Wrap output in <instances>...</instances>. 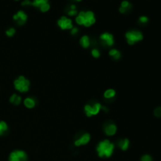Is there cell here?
Listing matches in <instances>:
<instances>
[{
  "label": "cell",
  "instance_id": "6da1fadb",
  "mask_svg": "<svg viewBox=\"0 0 161 161\" xmlns=\"http://www.w3.org/2000/svg\"><path fill=\"white\" fill-rule=\"evenodd\" d=\"M114 144L109 140H103L98 143L96 151L99 157H110L114 152Z\"/></svg>",
  "mask_w": 161,
  "mask_h": 161
},
{
  "label": "cell",
  "instance_id": "7a4b0ae2",
  "mask_svg": "<svg viewBox=\"0 0 161 161\" xmlns=\"http://www.w3.org/2000/svg\"><path fill=\"white\" fill-rule=\"evenodd\" d=\"M76 23L79 25H84L85 27H91L95 23L96 18L94 13L92 11H81L76 18Z\"/></svg>",
  "mask_w": 161,
  "mask_h": 161
},
{
  "label": "cell",
  "instance_id": "3957f363",
  "mask_svg": "<svg viewBox=\"0 0 161 161\" xmlns=\"http://www.w3.org/2000/svg\"><path fill=\"white\" fill-rule=\"evenodd\" d=\"M15 89L17 91H19L21 93H24V92H28L29 91L30 87V82L28 79L25 78L24 76H19L17 79H15L13 82Z\"/></svg>",
  "mask_w": 161,
  "mask_h": 161
},
{
  "label": "cell",
  "instance_id": "277c9868",
  "mask_svg": "<svg viewBox=\"0 0 161 161\" xmlns=\"http://www.w3.org/2000/svg\"><path fill=\"white\" fill-rule=\"evenodd\" d=\"M125 37L127 41V43L129 45H134L136 42H140L143 39L142 33L140 31H137V30L127 32L125 35Z\"/></svg>",
  "mask_w": 161,
  "mask_h": 161
},
{
  "label": "cell",
  "instance_id": "5b68a950",
  "mask_svg": "<svg viewBox=\"0 0 161 161\" xmlns=\"http://www.w3.org/2000/svg\"><path fill=\"white\" fill-rule=\"evenodd\" d=\"M28 156L23 150H15L10 153L9 161H27Z\"/></svg>",
  "mask_w": 161,
  "mask_h": 161
},
{
  "label": "cell",
  "instance_id": "8992f818",
  "mask_svg": "<svg viewBox=\"0 0 161 161\" xmlns=\"http://www.w3.org/2000/svg\"><path fill=\"white\" fill-rule=\"evenodd\" d=\"M100 40L102 43L105 47H112L114 44V38L113 36L108 32H104L100 36Z\"/></svg>",
  "mask_w": 161,
  "mask_h": 161
},
{
  "label": "cell",
  "instance_id": "52a82bcc",
  "mask_svg": "<svg viewBox=\"0 0 161 161\" xmlns=\"http://www.w3.org/2000/svg\"><path fill=\"white\" fill-rule=\"evenodd\" d=\"M57 25L62 30L72 29L73 28L72 20L66 17H62L57 21Z\"/></svg>",
  "mask_w": 161,
  "mask_h": 161
},
{
  "label": "cell",
  "instance_id": "ba28073f",
  "mask_svg": "<svg viewBox=\"0 0 161 161\" xmlns=\"http://www.w3.org/2000/svg\"><path fill=\"white\" fill-rule=\"evenodd\" d=\"M27 19H28V16L22 10L18 11L16 14L13 15V20H14L19 25H23V24H24Z\"/></svg>",
  "mask_w": 161,
  "mask_h": 161
},
{
  "label": "cell",
  "instance_id": "9c48e42d",
  "mask_svg": "<svg viewBox=\"0 0 161 161\" xmlns=\"http://www.w3.org/2000/svg\"><path fill=\"white\" fill-rule=\"evenodd\" d=\"M90 140H91V136H90V134L87 133H85L81 136L80 138L75 141L74 144L76 146H81V145H87V143L90 142Z\"/></svg>",
  "mask_w": 161,
  "mask_h": 161
},
{
  "label": "cell",
  "instance_id": "30bf717a",
  "mask_svg": "<svg viewBox=\"0 0 161 161\" xmlns=\"http://www.w3.org/2000/svg\"><path fill=\"white\" fill-rule=\"evenodd\" d=\"M116 130L117 127L114 123H108V124H106L105 127V133L106 135L112 136L116 133Z\"/></svg>",
  "mask_w": 161,
  "mask_h": 161
},
{
  "label": "cell",
  "instance_id": "8fae6325",
  "mask_svg": "<svg viewBox=\"0 0 161 161\" xmlns=\"http://www.w3.org/2000/svg\"><path fill=\"white\" fill-rule=\"evenodd\" d=\"M118 145H119V148L121 150L126 151L127 149H128L130 146V141L127 139V138H124V139H122V140L119 141L118 142Z\"/></svg>",
  "mask_w": 161,
  "mask_h": 161
},
{
  "label": "cell",
  "instance_id": "7c38bea8",
  "mask_svg": "<svg viewBox=\"0 0 161 161\" xmlns=\"http://www.w3.org/2000/svg\"><path fill=\"white\" fill-rule=\"evenodd\" d=\"M131 6L130 4V2L128 1H123V2H121V6L119 7V10L120 13H126L127 10H129L130 9H131Z\"/></svg>",
  "mask_w": 161,
  "mask_h": 161
},
{
  "label": "cell",
  "instance_id": "4fadbf2b",
  "mask_svg": "<svg viewBox=\"0 0 161 161\" xmlns=\"http://www.w3.org/2000/svg\"><path fill=\"white\" fill-rule=\"evenodd\" d=\"M24 105L26 108H33L36 105V101L32 98H27L24 101Z\"/></svg>",
  "mask_w": 161,
  "mask_h": 161
},
{
  "label": "cell",
  "instance_id": "5bb4252c",
  "mask_svg": "<svg viewBox=\"0 0 161 161\" xmlns=\"http://www.w3.org/2000/svg\"><path fill=\"white\" fill-rule=\"evenodd\" d=\"M10 102L14 105H19L21 102V96L17 95V93H13V95L11 96L10 98Z\"/></svg>",
  "mask_w": 161,
  "mask_h": 161
},
{
  "label": "cell",
  "instance_id": "9a60e30c",
  "mask_svg": "<svg viewBox=\"0 0 161 161\" xmlns=\"http://www.w3.org/2000/svg\"><path fill=\"white\" fill-rule=\"evenodd\" d=\"M80 45L83 48H88L91 45V40H90V38L87 36H83L82 38L80 39Z\"/></svg>",
  "mask_w": 161,
  "mask_h": 161
},
{
  "label": "cell",
  "instance_id": "2e32d148",
  "mask_svg": "<svg viewBox=\"0 0 161 161\" xmlns=\"http://www.w3.org/2000/svg\"><path fill=\"white\" fill-rule=\"evenodd\" d=\"M116 96V91L113 89H108L105 91L104 97L106 99H111Z\"/></svg>",
  "mask_w": 161,
  "mask_h": 161
},
{
  "label": "cell",
  "instance_id": "e0dca14e",
  "mask_svg": "<svg viewBox=\"0 0 161 161\" xmlns=\"http://www.w3.org/2000/svg\"><path fill=\"white\" fill-rule=\"evenodd\" d=\"M84 112L87 115V116L91 117L93 116V107L91 105H86L84 106Z\"/></svg>",
  "mask_w": 161,
  "mask_h": 161
},
{
  "label": "cell",
  "instance_id": "ac0fdd59",
  "mask_svg": "<svg viewBox=\"0 0 161 161\" xmlns=\"http://www.w3.org/2000/svg\"><path fill=\"white\" fill-rule=\"evenodd\" d=\"M109 56H111L113 59L118 60L120 58L121 54L120 53H119V51H118L117 50L112 49L110 50V51H109Z\"/></svg>",
  "mask_w": 161,
  "mask_h": 161
},
{
  "label": "cell",
  "instance_id": "d6986e66",
  "mask_svg": "<svg viewBox=\"0 0 161 161\" xmlns=\"http://www.w3.org/2000/svg\"><path fill=\"white\" fill-rule=\"evenodd\" d=\"M48 3V0H34L33 2H32V5L35 7H41L42 5Z\"/></svg>",
  "mask_w": 161,
  "mask_h": 161
},
{
  "label": "cell",
  "instance_id": "ffe728a7",
  "mask_svg": "<svg viewBox=\"0 0 161 161\" xmlns=\"http://www.w3.org/2000/svg\"><path fill=\"white\" fill-rule=\"evenodd\" d=\"M8 130V126L4 121H0V135L4 134Z\"/></svg>",
  "mask_w": 161,
  "mask_h": 161
},
{
  "label": "cell",
  "instance_id": "44dd1931",
  "mask_svg": "<svg viewBox=\"0 0 161 161\" xmlns=\"http://www.w3.org/2000/svg\"><path fill=\"white\" fill-rule=\"evenodd\" d=\"M93 107V116H96L98 115L100 112L101 109H102V105L100 103H94V104L92 105Z\"/></svg>",
  "mask_w": 161,
  "mask_h": 161
},
{
  "label": "cell",
  "instance_id": "7402d4cb",
  "mask_svg": "<svg viewBox=\"0 0 161 161\" xmlns=\"http://www.w3.org/2000/svg\"><path fill=\"white\" fill-rule=\"evenodd\" d=\"M15 32H16V31H15L14 28H10L6 31V34H7V36H9V37H12V36L15 34Z\"/></svg>",
  "mask_w": 161,
  "mask_h": 161
},
{
  "label": "cell",
  "instance_id": "603a6c76",
  "mask_svg": "<svg viewBox=\"0 0 161 161\" xmlns=\"http://www.w3.org/2000/svg\"><path fill=\"white\" fill-rule=\"evenodd\" d=\"M91 54L93 57L98 58L100 57V51L98 49H93L91 50Z\"/></svg>",
  "mask_w": 161,
  "mask_h": 161
},
{
  "label": "cell",
  "instance_id": "cb8c5ba5",
  "mask_svg": "<svg viewBox=\"0 0 161 161\" xmlns=\"http://www.w3.org/2000/svg\"><path fill=\"white\" fill-rule=\"evenodd\" d=\"M39 10H40L42 12H47L50 10V5L49 3H46V4L42 5V7H39Z\"/></svg>",
  "mask_w": 161,
  "mask_h": 161
},
{
  "label": "cell",
  "instance_id": "d4e9b609",
  "mask_svg": "<svg viewBox=\"0 0 161 161\" xmlns=\"http://www.w3.org/2000/svg\"><path fill=\"white\" fill-rule=\"evenodd\" d=\"M154 115L155 116L160 118L161 117V107H157L154 110Z\"/></svg>",
  "mask_w": 161,
  "mask_h": 161
},
{
  "label": "cell",
  "instance_id": "484cf974",
  "mask_svg": "<svg viewBox=\"0 0 161 161\" xmlns=\"http://www.w3.org/2000/svg\"><path fill=\"white\" fill-rule=\"evenodd\" d=\"M141 161H153V159L149 155H144L141 158Z\"/></svg>",
  "mask_w": 161,
  "mask_h": 161
},
{
  "label": "cell",
  "instance_id": "4316f807",
  "mask_svg": "<svg viewBox=\"0 0 161 161\" xmlns=\"http://www.w3.org/2000/svg\"><path fill=\"white\" fill-rule=\"evenodd\" d=\"M148 21V18L145 16H142L139 17V22L142 24H146Z\"/></svg>",
  "mask_w": 161,
  "mask_h": 161
},
{
  "label": "cell",
  "instance_id": "83f0119b",
  "mask_svg": "<svg viewBox=\"0 0 161 161\" xmlns=\"http://www.w3.org/2000/svg\"><path fill=\"white\" fill-rule=\"evenodd\" d=\"M76 10H70L68 12V14L69 15V16H75V15H76Z\"/></svg>",
  "mask_w": 161,
  "mask_h": 161
},
{
  "label": "cell",
  "instance_id": "f1b7e54d",
  "mask_svg": "<svg viewBox=\"0 0 161 161\" xmlns=\"http://www.w3.org/2000/svg\"><path fill=\"white\" fill-rule=\"evenodd\" d=\"M22 6H30V5H32V2L30 1V0H24V2H22Z\"/></svg>",
  "mask_w": 161,
  "mask_h": 161
},
{
  "label": "cell",
  "instance_id": "f546056e",
  "mask_svg": "<svg viewBox=\"0 0 161 161\" xmlns=\"http://www.w3.org/2000/svg\"><path fill=\"white\" fill-rule=\"evenodd\" d=\"M79 32V29L77 28H72V29H71V33H72V35H76Z\"/></svg>",
  "mask_w": 161,
  "mask_h": 161
},
{
  "label": "cell",
  "instance_id": "4dcf8cb0",
  "mask_svg": "<svg viewBox=\"0 0 161 161\" xmlns=\"http://www.w3.org/2000/svg\"><path fill=\"white\" fill-rule=\"evenodd\" d=\"M76 1H77V2H79V1H81V0H76Z\"/></svg>",
  "mask_w": 161,
  "mask_h": 161
}]
</instances>
